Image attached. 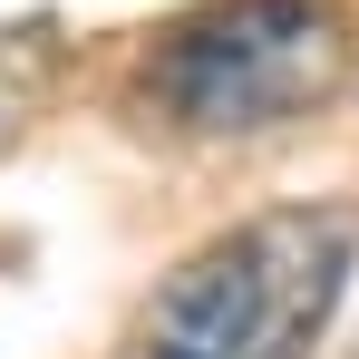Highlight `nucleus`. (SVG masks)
I'll return each instance as SVG.
<instances>
[{
    "label": "nucleus",
    "mask_w": 359,
    "mask_h": 359,
    "mask_svg": "<svg viewBox=\"0 0 359 359\" xmlns=\"http://www.w3.org/2000/svg\"><path fill=\"white\" fill-rule=\"evenodd\" d=\"M350 272H359L350 204H272L165 272L126 359H311Z\"/></svg>",
    "instance_id": "nucleus-1"
},
{
    "label": "nucleus",
    "mask_w": 359,
    "mask_h": 359,
    "mask_svg": "<svg viewBox=\"0 0 359 359\" xmlns=\"http://www.w3.org/2000/svg\"><path fill=\"white\" fill-rule=\"evenodd\" d=\"M350 78V20L340 0H204L165 29L146 68L156 107L194 136H252L330 107Z\"/></svg>",
    "instance_id": "nucleus-2"
}]
</instances>
